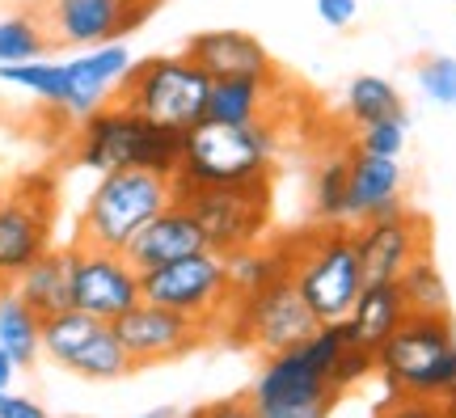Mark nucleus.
<instances>
[{
	"label": "nucleus",
	"mask_w": 456,
	"mask_h": 418,
	"mask_svg": "<svg viewBox=\"0 0 456 418\" xmlns=\"http://www.w3.org/2000/svg\"><path fill=\"white\" fill-rule=\"evenodd\" d=\"M68 157L81 169H94V174L152 169V174L174 177L182 161V131L157 127L144 114L127 111L123 102H106L102 111L77 123Z\"/></svg>",
	"instance_id": "nucleus-1"
},
{
	"label": "nucleus",
	"mask_w": 456,
	"mask_h": 418,
	"mask_svg": "<svg viewBox=\"0 0 456 418\" xmlns=\"http://www.w3.org/2000/svg\"><path fill=\"white\" fill-rule=\"evenodd\" d=\"M279 123L262 119L249 127H228L203 119L191 131H182V161L174 186H237V182H262L275 169Z\"/></svg>",
	"instance_id": "nucleus-2"
},
{
	"label": "nucleus",
	"mask_w": 456,
	"mask_h": 418,
	"mask_svg": "<svg viewBox=\"0 0 456 418\" xmlns=\"http://www.w3.org/2000/svg\"><path fill=\"white\" fill-rule=\"evenodd\" d=\"M376 372L393 398H427V402L456 406V330L448 313L444 317L410 313L376 351Z\"/></svg>",
	"instance_id": "nucleus-3"
},
{
	"label": "nucleus",
	"mask_w": 456,
	"mask_h": 418,
	"mask_svg": "<svg viewBox=\"0 0 456 418\" xmlns=\"http://www.w3.org/2000/svg\"><path fill=\"white\" fill-rule=\"evenodd\" d=\"M283 258H288V275L300 288V296L309 300L313 317L326 322H342L351 305L363 291V275H359V254L351 242V228L342 225H317L309 233H300L292 242H283Z\"/></svg>",
	"instance_id": "nucleus-4"
},
{
	"label": "nucleus",
	"mask_w": 456,
	"mask_h": 418,
	"mask_svg": "<svg viewBox=\"0 0 456 418\" xmlns=\"http://www.w3.org/2000/svg\"><path fill=\"white\" fill-rule=\"evenodd\" d=\"M178 199L174 177L152 174V169H114L102 174V182L89 191L77 220V242L81 245H98V250H114L123 254L135 233L165 211Z\"/></svg>",
	"instance_id": "nucleus-5"
},
{
	"label": "nucleus",
	"mask_w": 456,
	"mask_h": 418,
	"mask_svg": "<svg viewBox=\"0 0 456 418\" xmlns=\"http://www.w3.org/2000/svg\"><path fill=\"white\" fill-rule=\"evenodd\" d=\"M208 97H212V77L182 51V55H148L131 64L114 102L144 114L157 127L191 131L208 119Z\"/></svg>",
	"instance_id": "nucleus-6"
},
{
	"label": "nucleus",
	"mask_w": 456,
	"mask_h": 418,
	"mask_svg": "<svg viewBox=\"0 0 456 418\" xmlns=\"http://www.w3.org/2000/svg\"><path fill=\"white\" fill-rule=\"evenodd\" d=\"M140 291H144L148 305H161L182 313V317H195L212 334L228 330V317H232V288H228L224 254H216V250H203V254L140 271Z\"/></svg>",
	"instance_id": "nucleus-7"
},
{
	"label": "nucleus",
	"mask_w": 456,
	"mask_h": 418,
	"mask_svg": "<svg viewBox=\"0 0 456 418\" xmlns=\"http://www.w3.org/2000/svg\"><path fill=\"white\" fill-rule=\"evenodd\" d=\"M178 203L199 220L208 250L237 254L258 245L271 228V177L237 186H178Z\"/></svg>",
	"instance_id": "nucleus-8"
},
{
	"label": "nucleus",
	"mask_w": 456,
	"mask_h": 418,
	"mask_svg": "<svg viewBox=\"0 0 456 418\" xmlns=\"http://www.w3.org/2000/svg\"><path fill=\"white\" fill-rule=\"evenodd\" d=\"M317 317H313L309 300L300 296V288L292 283V275L283 271L279 279H271L266 288H258L254 296L232 300V317H228V334H237L245 347H254L262 355L292 351L300 342H309L317 334Z\"/></svg>",
	"instance_id": "nucleus-9"
},
{
	"label": "nucleus",
	"mask_w": 456,
	"mask_h": 418,
	"mask_svg": "<svg viewBox=\"0 0 456 418\" xmlns=\"http://www.w3.org/2000/svg\"><path fill=\"white\" fill-rule=\"evenodd\" d=\"M55 233V182L26 174L0 194V279L13 283L30 262L51 250Z\"/></svg>",
	"instance_id": "nucleus-10"
},
{
	"label": "nucleus",
	"mask_w": 456,
	"mask_h": 418,
	"mask_svg": "<svg viewBox=\"0 0 456 418\" xmlns=\"http://www.w3.org/2000/svg\"><path fill=\"white\" fill-rule=\"evenodd\" d=\"M43 351L60 368H68L72 376H85V381H118L135 368L114 334V325L102 317H89L81 308H64L55 317H43Z\"/></svg>",
	"instance_id": "nucleus-11"
},
{
	"label": "nucleus",
	"mask_w": 456,
	"mask_h": 418,
	"mask_svg": "<svg viewBox=\"0 0 456 418\" xmlns=\"http://www.w3.org/2000/svg\"><path fill=\"white\" fill-rule=\"evenodd\" d=\"M161 0H43V30L55 47H102L123 43Z\"/></svg>",
	"instance_id": "nucleus-12"
},
{
	"label": "nucleus",
	"mask_w": 456,
	"mask_h": 418,
	"mask_svg": "<svg viewBox=\"0 0 456 418\" xmlns=\"http://www.w3.org/2000/svg\"><path fill=\"white\" fill-rule=\"evenodd\" d=\"M72 262V308H81L102 322H118L127 308L144 300L140 291V271L127 262V254L98 250V245H68Z\"/></svg>",
	"instance_id": "nucleus-13"
},
{
	"label": "nucleus",
	"mask_w": 456,
	"mask_h": 418,
	"mask_svg": "<svg viewBox=\"0 0 456 418\" xmlns=\"http://www.w3.org/2000/svg\"><path fill=\"white\" fill-rule=\"evenodd\" d=\"M114 325V334L123 342V351L131 355L135 368H152V364H169V359H182V355L199 351L212 330L195 317H182L174 308H161V305H148L140 300L135 308H127Z\"/></svg>",
	"instance_id": "nucleus-14"
},
{
	"label": "nucleus",
	"mask_w": 456,
	"mask_h": 418,
	"mask_svg": "<svg viewBox=\"0 0 456 418\" xmlns=\"http://www.w3.org/2000/svg\"><path fill=\"white\" fill-rule=\"evenodd\" d=\"M351 242H355L363 283H397L410 262L427 254V225L414 211L397 208L376 220H359L351 228Z\"/></svg>",
	"instance_id": "nucleus-15"
},
{
	"label": "nucleus",
	"mask_w": 456,
	"mask_h": 418,
	"mask_svg": "<svg viewBox=\"0 0 456 418\" xmlns=\"http://www.w3.org/2000/svg\"><path fill=\"white\" fill-rule=\"evenodd\" d=\"M131 51L123 43H102V47H85L77 60H68V94L60 106V119L81 123L106 102H114L123 77L131 72Z\"/></svg>",
	"instance_id": "nucleus-16"
},
{
	"label": "nucleus",
	"mask_w": 456,
	"mask_h": 418,
	"mask_svg": "<svg viewBox=\"0 0 456 418\" xmlns=\"http://www.w3.org/2000/svg\"><path fill=\"white\" fill-rule=\"evenodd\" d=\"M208 250V237L191 211L182 208L178 199L169 203L165 211H157L140 233L135 242L123 250L127 262L135 271H152V266H165V262H178V258H191V254H203Z\"/></svg>",
	"instance_id": "nucleus-17"
},
{
	"label": "nucleus",
	"mask_w": 456,
	"mask_h": 418,
	"mask_svg": "<svg viewBox=\"0 0 456 418\" xmlns=\"http://www.w3.org/2000/svg\"><path fill=\"white\" fill-rule=\"evenodd\" d=\"M402 186H406V174H402L397 157H372L351 140V177H346V220L351 225L397 211Z\"/></svg>",
	"instance_id": "nucleus-18"
},
{
	"label": "nucleus",
	"mask_w": 456,
	"mask_h": 418,
	"mask_svg": "<svg viewBox=\"0 0 456 418\" xmlns=\"http://www.w3.org/2000/svg\"><path fill=\"white\" fill-rule=\"evenodd\" d=\"M186 55L212 81H228V77H275L271 51L245 30H203L186 43Z\"/></svg>",
	"instance_id": "nucleus-19"
},
{
	"label": "nucleus",
	"mask_w": 456,
	"mask_h": 418,
	"mask_svg": "<svg viewBox=\"0 0 456 418\" xmlns=\"http://www.w3.org/2000/svg\"><path fill=\"white\" fill-rule=\"evenodd\" d=\"M406 317H410V308L402 300L397 283H363L359 300L342 317V338H346V347H359V351L376 355Z\"/></svg>",
	"instance_id": "nucleus-20"
},
{
	"label": "nucleus",
	"mask_w": 456,
	"mask_h": 418,
	"mask_svg": "<svg viewBox=\"0 0 456 418\" xmlns=\"http://www.w3.org/2000/svg\"><path fill=\"white\" fill-rule=\"evenodd\" d=\"M275 77H228V81H212V97H208V119L212 123H228V127H249L262 119H275Z\"/></svg>",
	"instance_id": "nucleus-21"
},
{
	"label": "nucleus",
	"mask_w": 456,
	"mask_h": 418,
	"mask_svg": "<svg viewBox=\"0 0 456 418\" xmlns=\"http://www.w3.org/2000/svg\"><path fill=\"white\" fill-rule=\"evenodd\" d=\"M9 288H13L38 317H55V313L72 308V262H68V250H55V245H51L47 254L38 258V262H30Z\"/></svg>",
	"instance_id": "nucleus-22"
},
{
	"label": "nucleus",
	"mask_w": 456,
	"mask_h": 418,
	"mask_svg": "<svg viewBox=\"0 0 456 418\" xmlns=\"http://www.w3.org/2000/svg\"><path fill=\"white\" fill-rule=\"evenodd\" d=\"M0 347L17 359V368H30L43 351V317L9 283L0 291Z\"/></svg>",
	"instance_id": "nucleus-23"
},
{
	"label": "nucleus",
	"mask_w": 456,
	"mask_h": 418,
	"mask_svg": "<svg viewBox=\"0 0 456 418\" xmlns=\"http://www.w3.org/2000/svg\"><path fill=\"white\" fill-rule=\"evenodd\" d=\"M346 177H351V140H342L313 169V216H317V225H346Z\"/></svg>",
	"instance_id": "nucleus-24"
},
{
	"label": "nucleus",
	"mask_w": 456,
	"mask_h": 418,
	"mask_svg": "<svg viewBox=\"0 0 456 418\" xmlns=\"http://www.w3.org/2000/svg\"><path fill=\"white\" fill-rule=\"evenodd\" d=\"M224 271H228V288H232V300L241 296H254L258 288H266L271 279L288 271V258H283V242L275 245H249V250H237V254H224Z\"/></svg>",
	"instance_id": "nucleus-25"
},
{
	"label": "nucleus",
	"mask_w": 456,
	"mask_h": 418,
	"mask_svg": "<svg viewBox=\"0 0 456 418\" xmlns=\"http://www.w3.org/2000/svg\"><path fill=\"white\" fill-rule=\"evenodd\" d=\"M397 291H402L410 313H419V317H444L448 313V283H444L440 266L431 262V254H419L410 262L397 279Z\"/></svg>",
	"instance_id": "nucleus-26"
},
{
	"label": "nucleus",
	"mask_w": 456,
	"mask_h": 418,
	"mask_svg": "<svg viewBox=\"0 0 456 418\" xmlns=\"http://www.w3.org/2000/svg\"><path fill=\"white\" fill-rule=\"evenodd\" d=\"M0 81L26 89L30 97H38L47 111L60 114L68 94V64H47V60H26V64H0Z\"/></svg>",
	"instance_id": "nucleus-27"
},
{
	"label": "nucleus",
	"mask_w": 456,
	"mask_h": 418,
	"mask_svg": "<svg viewBox=\"0 0 456 418\" xmlns=\"http://www.w3.org/2000/svg\"><path fill=\"white\" fill-rule=\"evenodd\" d=\"M397 111H406L402 94L385 77H355V81L346 85V123L351 127H368V123L389 119Z\"/></svg>",
	"instance_id": "nucleus-28"
},
{
	"label": "nucleus",
	"mask_w": 456,
	"mask_h": 418,
	"mask_svg": "<svg viewBox=\"0 0 456 418\" xmlns=\"http://www.w3.org/2000/svg\"><path fill=\"white\" fill-rule=\"evenodd\" d=\"M51 47L43 17L38 13H9L0 17V64H26V60H43Z\"/></svg>",
	"instance_id": "nucleus-29"
},
{
	"label": "nucleus",
	"mask_w": 456,
	"mask_h": 418,
	"mask_svg": "<svg viewBox=\"0 0 456 418\" xmlns=\"http://www.w3.org/2000/svg\"><path fill=\"white\" fill-rule=\"evenodd\" d=\"M355 148L363 152H372V157H397L402 161V152H406V140H410V114L397 111L389 119H376L368 127H355Z\"/></svg>",
	"instance_id": "nucleus-30"
},
{
	"label": "nucleus",
	"mask_w": 456,
	"mask_h": 418,
	"mask_svg": "<svg viewBox=\"0 0 456 418\" xmlns=\"http://www.w3.org/2000/svg\"><path fill=\"white\" fill-rule=\"evenodd\" d=\"M414 77H419L423 97H431L436 106H456V60L452 55H427Z\"/></svg>",
	"instance_id": "nucleus-31"
},
{
	"label": "nucleus",
	"mask_w": 456,
	"mask_h": 418,
	"mask_svg": "<svg viewBox=\"0 0 456 418\" xmlns=\"http://www.w3.org/2000/svg\"><path fill=\"white\" fill-rule=\"evenodd\" d=\"M372 372H376V355L359 351V347H342V355L334 359V368H330V389H334V393L342 398L346 389L363 385Z\"/></svg>",
	"instance_id": "nucleus-32"
},
{
	"label": "nucleus",
	"mask_w": 456,
	"mask_h": 418,
	"mask_svg": "<svg viewBox=\"0 0 456 418\" xmlns=\"http://www.w3.org/2000/svg\"><path fill=\"white\" fill-rule=\"evenodd\" d=\"M372 418H456V406L427 402V398H393Z\"/></svg>",
	"instance_id": "nucleus-33"
},
{
	"label": "nucleus",
	"mask_w": 456,
	"mask_h": 418,
	"mask_svg": "<svg viewBox=\"0 0 456 418\" xmlns=\"http://www.w3.org/2000/svg\"><path fill=\"white\" fill-rule=\"evenodd\" d=\"M338 398H313V402H262L254 406L258 418H330Z\"/></svg>",
	"instance_id": "nucleus-34"
},
{
	"label": "nucleus",
	"mask_w": 456,
	"mask_h": 418,
	"mask_svg": "<svg viewBox=\"0 0 456 418\" xmlns=\"http://www.w3.org/2000/svg\"><path fill=\"white\" fill-rule=\"evenodd\" d=\"M186 418H258L254 414V402L249 398H224V402H208L191 410Z\"/></svg>",
	"instance_id": "nucleus-35"
},
{
	"label": "nucleus",
	"mask_w": 456,
	"mask_h": 418,
	"mask_svg": "<svg viewBox=\"0 0 456 418\" xmlns=\"http://www.w3.org/2000/svg\"><path fill=\"white\" fill-rule=\"evenodd\" d=\"M359 13V0H317V17L334 26V30H346Z\"/></svg>",
	"instance_id": "nucleus-36"
},
{
	"label": "nucleus",
	"mask_w": 456,
	"mask_h": 418,
	"mask_svg": "<svg viewBox=\"0 0 456 418\" xmlns=\"http://www.w3.org/2000/svg\"><path fill=\"white\" fill-rule=\"evenodd\" d=\"M0 418H51L34 398H21V393H9L0 389Z\"/></svg>",
	"instance_id": "nucleus-37"
},
{
	"label": "nucleus",
	"mask_w": 456,
	"mask_h": 418,
	"mask_svg": "<svg viewBox=\"0 0 456 418\" xmlns=\"http://www.w3.org/2000/svg\"><path fill=\"white\" fill-rule=\"evenodd\" d=\"M13 376H17V359L4 351V347H0V389L13 385Z\"/></svg>",
	"instance_id": "nucleus-38"
},
{
	"label": "nucleus",
	"mask_w": 456,
	"mask_h": 418,
	"mask_svg": "<svg viewBox=\"0 0 456 418\" xmlns=\"http://www.w3.org/2000/svg\"><path fill=\"white\" fill-rule=\"evenodd\" d=\"M140 418H182V414L174 410V406H157V410H144Z\"/></svg>",
	"instance_id": "nucleus-39"
},
{
	"label": "nucleus",
	"mask_w": 456,
	"mask_h": 418,
	"mask_svg": "<svg viewBox=\"0 0 456 418\" xmlns=\"http://www.w3.org/2000/svg\"><path fill=\"white\" fill-rule=\"evenodd\" d=\"M0 291H4V279H0Z\"/></svg>",
	"instance_id": "nucleus-40"
}]
</instances>
